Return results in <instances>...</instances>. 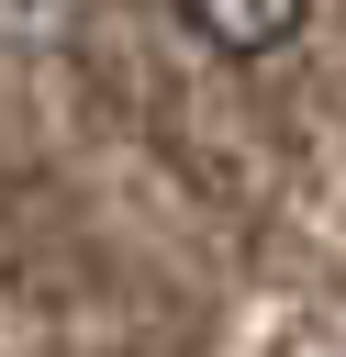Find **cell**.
I'll return each mask as SVG.
<instances>
[{
    "mask_svg": "<svg viewBox=\"0 0 346 357\" xmlns=\"http://www.w3.org/2000/svg\"><path fill=\"white\" fill-rule=\"evenodd\" d=\"M179 22L212 45V56H268L301 33V0H179Z\"/></svg>",
    "mask_w": 346,
    "mask_h": 357,
    "instance_id": "cell-1",
    "label": "cell"
}]
</instances>
